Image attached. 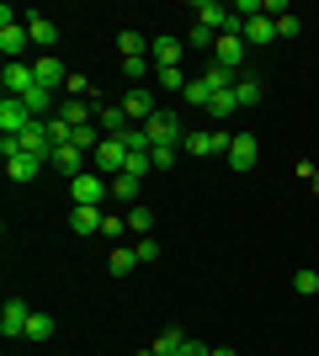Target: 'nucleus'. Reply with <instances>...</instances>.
I'll use <instances>...</instances> for the list:
<instances>
[{"mask_svg": "<svg viewBox=\"0 0 319 356\" xmlns=\"http://www.w3.org/2000/svg\"><path fill=\"white\" fill-rule=\"evenodd\" d=\"M22 22H27V38H32V48H48V54H54V43H59V27H54L48 16H38V11H27Z\"/></svg>", "mask_w": 319, "mask_h": 356, "instance_id": "obj_14", "label": "nucleus"}, {"mask_svg": "<svg viewBox=\"0 0 319 356\" xmlns=\"http://www.w3.org/2000/svg\"><path fill=\"white\" fill-rule=\"evenodd\" d=\"M144 134H149V149H154V144H181L186 128H181V118H176V112H165V106H160V112L144 122Z\"/></svg>", "mask_w": 319, "mask_h": 356, "instance_id": "obj_3", "label": "nucleus"}, {"mask_svg": "<svg viewBox=\"0 0 319 356\" xmlns=\"http://www.w3.org/2000/svg\"><path fill=\"white\" fill-rule=\"evenodd\" d=\"M112 197H117L122 208H138V176H128V170L112 176Z\"/></svg>", "mask_w": 319, "mask_h": 356, "instance_id": "obj_22", "label": "nucleus"}, {"mask_svg": "<svg viewBox=\"0 0 319 356\" xmlns=\"http://www.w3.org/2000/svg\"><path fill=\"white\" fill-rule=\"evenodd\" d=\"M138 356H154V351H138Z\"/></svg>", "mask_w": 319, "mask_h": 356, "instance_id": "obj_45", "label": "nucleus"}, {"mask_svg": "<svg viewBox=\"0 0 319 356\" xmlns=\"http://www.w3.org/2000/svg\"><path fill=\"white\" fill-rule=\"evenodd\" d=\"M96 128H101L106 138H122L133 122H128V112H122V106H96Z\"/></svg>", "mask_w": 319, "mask_h": 356, "instance_id": "obj_17", "label": "nucleus"}, {"mask_svg": "<svg viewBox=\"0 0 319 356\" xmlns=\"http://www.w3.org/2000/svg\"><path fill=\"white\" fill-rule=\"evenodd\" d=\"M229 138H234V134H224V128H218V134L192 128V134L181 138V149H186V154H197V160H208V154H229Z\"/></svg>", "mask_w": 319, "mask_h": 356, "instance_id": "obj_2", "label": "nucleus"}, {"mask_svg": "<svg viewBox=\"0 0 319 356\" xmlns=\"http://www.w3.org/2000/svg\"><path fill=\"white\" fill-rule=\"evenodd\" d=\"M181 38H186V48H208V54H213V43H218V32H208V27H197V22H192V27H186V32H181Z\"/></svg>", "mask_w": 319, "mask_h": 356, "instance_id": "obj_30", "label": "nucleus"}, {"mask_svg": "<svg viewBox=\"0 0 319 356\" xmlns=\"http://www.w3.org/2000/svg\"><path fill=\"white\" fill-rule=\"evenodd\" d=\"M122 218H128V229H133L138 239H144V234H149V229H154V213L144 208V202H138V208H128V213H122Z\"/></svg>", "mask_w": 319, "mask_h": 356, "instance_id": "obj_28", "label": "nucleus"}, {"mask_svg": "<svg viewBox=\"0 0 319 356\" xmlns=\"http://www.w3.org/2000/svg\"><path fill=\"white\" fill-rule=\"evenodd\" d=\"M101 223H106L101 208H69V229L75 234H101Z\"/></svg>", "mask_w": 319, "mask_h": 356, "instance_id": "obj_20", "label": "nucleus"}, {"mask_svg": "<svg viewBox=\"0 0 319 356\" xmlns=\"http://www.w3.org/2000/svg\"><path fill=\"white\" fill-rule=\"evenodd\" d=\"M208 356H234V351H229V346H218V351H208Z\"/></svg>", "mask_w": 319, "mask_h": 356, "instance_id": "obj_44", "label": "nucleus"}, {"mask_svg": "<svg viewBox=\"0 0 319 356\" xmlns=\"http://www.w3.org/2000/svg\"><path fill=\"white\" fill-rule=\"evenodd\" d=\"M202 86L218 96V90H234V70H224V64H213L208 59V70H202Z\"/></svg>", "mask_w": 319, "mask_h": 356, "instance_id": "obj_24", "label": "nucleus"}, {"mask_svg": "<svg viewBox=\"0 0 319 356\" xmlns=\"http://www.w3.org/2000/svg\"><path fill=\"white\" fill-rule=\"evenodd\" d=\"M122 112H128V122H133V128H144V122H149L154 118V112H160V106H154V96H149V90H144V86H133V90H128V96H122Z\"/></svg>", "mask_w": 319, "mask_h": 356, "instance_id": "obj_9", "label": "nucleus"}, {"mask_svg": "<svg viewBox=\"0 0 319 356\" xmlns=\"http://www.w3.org/2000/svg\"><path fill=\"white\" fill-rule=\"evenodd\" d=\"M101 234H106V239H122V234H128V218H117V213H106Z\"/></svg>", "mask_w": 319, "mask_h": 356, "instance_id": "obj_39", "label": "nucleus"}, {"mask_svg": "<svg viewBox=\"0 0 319 356\" xmlns=\"http://www.w3.org/2000/svg\"><path fill=\"white\" fill-rule=\"evenodd\" d=\"M298 176L309 181V192H319V165H309V160H304V165H298Z\"/></svg>", "mask_w": 319, "mask_h": 356, "instance_id": "obj_42", "label": "nucleus"}, {"mask_svg": "<svg viewBox=\"0 0 319 356\" xmlns=\"http://www.w3.org/2000/svg\"><path fill=\"white\" fill-rule=\"evenodd\" d=\"M106 271H112V277H128V271H138L133 245H117V250H112V261H106Z\"/></svg>", "mask_w": 319, "mask_h": 356, "instance_id": "obj_25", "label": "nucleus"}, {"mask_svg": "<svg viewBox=\"0 0 319 356\" xmlns=\"http://www.w3.org/2000/svg\"><path fill=\"white\" fill-rule=\"evenodd\" d=\"M69 197H75V208H101L106 197H112V181L101 170H85V176L69 181Z\"/></svg>", "mask_w": 319, "mask_h": 356, "instance_id": "obj_1", "label": "nucleus"}, {"mask_svg": "<svg viewBox=\"0 0 319 356\" xmlns=\"http://www.w3.org/2000/svg\"><path fill=\"white\" fill-rule=\"evenodd\" d=\"M32 48V38H27V22H6L0 27V54H6V64H22V54Z\"/></svg>", "mask_w": 319, "mask_h": 356, "instance_id": "obj_6", "label": "nucleus"}, {"mask_svg": "<svg viewBox=\"0 0 319 356\" xmlns=\"http://www.w3.org/2000/svg\"><path fill=\"white\" fill-rule=\"evenodd\" d=\"M54 170L59 176H85V149H75V144H64V149H54Z\"/></svg>", "mask_w": 319, "mask_h": 356, "instance_id": "obj_16", "label": "nucleus"}, {"mask_svg": "<svg viewBox=\"0 0 319 356\" xmlns=\"http://www.w3.org/2000/svg\"><path fill=\"white\" fill-rule=\"evenodd\" d=\"M149 64H154V59H122V74H128L133 86H144V74H149Z\"/></svg>", "mask_w": 319, "mask_h": 356, "instance_id": "obj_36", "label": "nucleus"}, {"mask_svg": "<svg viewBox=\"0 0 319 356\" xmlns=\"http://www.w3.org/2000/svg\"><path fill=\"white\" fill-rule=\"evenodd\" d=\"M64 90L80 102V96H91V80H85V74H69V80H64Z\"/></svg>", "mask_w": 319, "mask_h": 356, "instance_id": "obj_41", "label": "nucleus"}, {"mask_svg": "<svg viewBox=\"0 0 319 356\" xmlns=\"http://www.w3.org/2000/svg\"><path fill=\"white\" fill-rule=\"evenodd\" d=\"M298 27H304V22H298V16H277V38H298Z\"/></svg>", "mask_w": 319, "mask_h": 356, "instance_id": "obj_40", "label": "nucleus"}, {"mask_svg": "<svg viewBox=\"0 0 319 356\" xmlns=\"http://www.w3.org/2000/svg\"><path fill=\"white\" fill-rule=\"evenodd\" d=\"M133 255H138V266H149V261H160V245H154V239L144 234V239L133 245Z\"/></svg>", "mask_w": 319, "mask_h": 356, "instance_id": "obj_37", "label": "nucleus"}, {"mask_svg": "<svg viewBox=\"0 0 319 356\" xmlns=\"http://www.w3.org/2000/svg\"><path fill=\"white\" fill-rule=\"evenodd\" d=\"M176 356H208V346H197V341H186V346H181V351H176Z\"/></svg>", "mask_w": 319, "mask_h": 356, "instance_id": "obj_43", "label": "nucleus"}, {"mask_svg": "<svg viewBox=\"0 0 319 356\" xmlns=\"http://www.w3.org/2000/svg\"><path fill=\"white\" fill-rule=\"evenodd\" d=\"M160 90H186V74H181V64H176V70H160Z\"/></svg>", "mask_w": 319, "mask_h": 356, "instance_id": "obj_38", "label": "nucleus"}, {"mask_svg": "<svg viewBox=\"0 0 319 356\" xmlns=\"http://www.w3.org/2000/svg\"><path fill=\"white\" fill-rule=\"evenodd\" d=\"M208 112H213V118H218V122H224V118H234V112H240V96H234V90H218Z\"/></svg>", "mask_w": 319, "mask_h": 356, "instance_id": "obj_29", "label": "nucleus"}, {"mask_svg": "<svg viewBox=\"0 0 319 356\" xmlns=\"http://www.w3.org/2000/svg\"><path fill=\"white\" fill-rule=\"evenodd\" d=\"M229 170H256V160H261V138L256 134H234L229 138Z\"/></svg>", "mask_w": 319, "mask_h": 356, "instance_id": "obj_5", "label": "nucleus"}, {"mask_svg": "<svg viewBox=\"0 0 319 356\" xmlns=\"http://www.w3.org/2000/svg\"><path fill=\"white\" fill-rule=\"evenodd\" d=\"M293 293H298V298H314L319 293V271H298V277H293Z\"/></svg>", "mask_w": 319, "mask_h": 356, "instance_id": "obj_34", "label": "nucleus"}, {"mask_svg": "<svg viewBox=\"0 0 319 356\" xmlns=\"http://www.w3.org/2000/svg\"><path fill=\"white\" fill-rule=\"evenodd\" d=\"M0 86H6V96L22 102V96L38 86V74H32V64H6V70H0Z\"/></svg>", "mask_w": 319, "mask_h": 356, "instance_id": "obj_13", "label": "nucleus"}, {"mask_svg": "<svg viewBox=\"0 0 319 356\" xmlns=\"http://www.w3.org/2000/svg\"><path fill=\"white\" fill-rule=\"evenodd\" d=\"M16 154H32V160L54 165V138H48V122H32L27 134L16 138Z\"/></svg>", "mask_w": 319, "mask_h": 356, "instance_id": "obj_4", "label": "nucleus"}, {"mask_svg": "<svg viewBox=\"0 0 319 356\" xmlns=\"http://www.w3.org/2000/svg\"><path fill=\"white\" fill-rule=\"evenodd\" d=\"M181 54H186V38H149V59H154V70H176L181 64Z\"/></svg>", "mask_w": 319, "mask_h": 356, "instance_id": "obj_10", "label": "nucleus"}, {"mask_svg": "<svg viewBox=\"0 0 319 356\" xmlns=\"http://www.w3.org/2000/svg\"><path fill=\"white\" fill-rule=\"evenodd\" d=\"M27 128H32V112L16 102V96H6V102H0V134H6V138H22Z\"/></svg>", "mask_w": 319, "mask_h": 356, "instance_id": "obj_8", "label": "nucleus"}, {"mask_svg": "<svg viewBox=\"0 0 319 356\" xmlns=\"http://www.w3.org/2000/svg\"><path fill=\"white\" fill-rule=\"evenodd\" d=\"M6 176H11L16 186H27V181L43 176V160H32V154H11V160H6Z\"/></svg>", "mask_w": 319, "mask_h": 356, "instance_id": "obj_18", "label": "nucleus"}, {"mask_svg": "<svg viewBox=\"0 0 319 356\" xmlns=\"http://www.w3.org/2000/svg\"><path fill=\"white\" fill-rule=\"evenodd\" d=\"M27 341H38V346H48V341H54V314H32Z\"/></svg>", "mask_w": 319, "mask_h": 356, "instance_id": "obj_26", "label": "nucleus"}, {"mask_svg": "<svg viewBox=\"0 0 319 356\" xmlns=\"http://www.w3.org/2000/svg\"><path fill=\"white\" fill-rule=\"evenodd\" d=\"M122 170H128V176H138V181H144V170H154V165H149V149H133V154H128V165H122Z\"/></svg>", "mask_w": 319, "mask_h": 356, "instance_id": "obj_35", "label": "nucleus"}, {"mask_svg": "<svg viewBox=\"0 0 319 356\" xmlns=\"http://www.w3.org/2000/svg\"><path fill=\"white\" fill-rule=\"evenodd\" d=\"M27 325H32V309L22 303V298H11V303L0 309V335H6V341H16V335H27Z\"/></svg>", "mask_w": 319, "mask_h": 356, "instance_id": "obj_12", "label": "nucleus"}, {"mask_svg": "<svg viewBox=\"0 0 319 356\" xmlns=\"http://www.w3.org/2000/svg\"><path fill=\"white\" fill-rule=\"evenodd\" d=\"M122 165H128V144H122V138H101V149H96V170L112 181V176H122Z\"/></svg>", "mask_w": 319, "mask_h": 356, "instance_id": "obj_11", "label": "nucleus"}, {"mask_svg": "<svg viewBox=\"0 0 319 356\" xmlns=\"http://www.w3.org/2000/svg\"><path fill=\"white\" fill-rule=\"evenodd\" d=\"M117 54L122 59H149V38H144V32H117Z\"/></svg>", "mask_w": 319, "mask_h": 356, "instance_id": "obj_21", "label": "nucleus"}, {"mask_svg": "<svg viewBox=\"0 0 319 356\" xmlns=\"http://www.w3.org/2000/svg\"><path fill=\"white\" fill-rule=\"evenodd\" d=\"M234 96H240V106H256L261 102V80L256 74H240V80H234Z\"/></svg>", "mask_w": 319, "mask_h": 356, "instance_id": "obj_27", "label": "nucleus"}, {"mask_svg": "<svg viewBox=\"0 0 319 356\" xmlns=\"http://www.w3.org/2000/svg\"><path fill=\"white\" fill-rule=\"evenodd\" d=\"M240 38H245V48H266V43L277 38V22H272L266 11H261V16H250V22H245V32H240Z\"/></svg>", "mask_w": 319, "mask_h": 356, "instance_id": "obj_15", "label": "nucleus"}, {"mask_svg": "<svg viewBox=\"0 0 319 356\" xmlns=\"http://www.w3.org/2000/svg\"><path fill=\"white\" fill-rule=\"evenodd\" d=\"M181 96H186L192 106H213V90L202 86V80H186V90H181Z\"/></svg>", "mask_w": 319, "mask_h": 356, "instance_id": "obj_32", "label": "nucleus"}, {"mask_svg": "<svg viewBox=\"0 0 319 356\" xmlns=\"http://www.w3.org/2000/svg\"><path fill=\"white\" fill-rule=\"evenodd\" d=\"M59 118L69 122V128H85V122L96 118V106L91 102H59Z\"/></svg>", "mask_w": 319, "mask_h": 356, "instance_id": "obj_23", "label": "nucleus"}, {"mask_svg": "<svg viewBox=\"0 0 319 356\" xmlns=\"http://www.w3.org/2000/svg\"><path fill=\"white\" fill-rule=\"evenodd\" d=\"M149 165H154V170H170V165H176V144H154L149 149Z\"/></svg>", "mask_w": 319, "mask_h": 356, "instance_id": "obj_33", "label": "nucleus"}, {"mask_svg": "<svg viewBox=\"0 0 319 356\" xmlns=\"http://www.w3.org/2000/svg\"><path fill=\"white\" fill-rule=\"evenodd\" d=\"M32 74H38V86H48V90H59L64 80H69V70H64L54 54H48V59H32Z\"/></svg>", "mask_w": 319, "mask_h": 356, "instance_id": "obj_19", "label": "nucleus"}, {"mask_svg": "<svg viewBox=\"0 0 319 356\" xmlns=\"http://www.w3.org/2000/svg\"><path fill=\"white\" fill-rule=\"evenodd\" d=\"M245 54H250V48H245L240 32H218V43H213V64H224V70H240Z\"/></svg>", "mask_w": 319, "mask_h": 356, "instance_id": "obj_7", "label": "nucleus"}, {"mask_svg": "<svg viewBox=\"0 0 319 356\" xmlns=\"http://www.w3.org/2000/svg\"><path fill=\"white\" fill-rule=\"evenodd\" d=\"M181 346H186V335H181V330H165V335H160V341H154L149 351H154V356H176Z\"/></svg>", "mask_w": 319, "mask_h": 356, "instance_id": "obj_31", "label": "nucleus"}]
</instances>
